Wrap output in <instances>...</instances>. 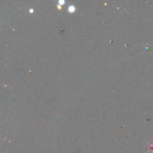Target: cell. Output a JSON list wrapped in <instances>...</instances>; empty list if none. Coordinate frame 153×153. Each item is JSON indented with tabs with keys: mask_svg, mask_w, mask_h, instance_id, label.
I'll return each instance as SVG.
<instances>
[]
</instances>
